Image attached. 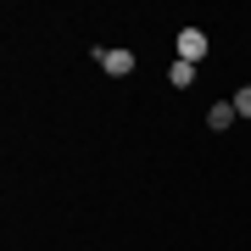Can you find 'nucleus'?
Returning a JSON list of instances; mask_svg holds the SVG:
<instances>
[{"instance_id":"obj_1","label":"nucleus","mask_w":251,"mask_h":251,"mask_svg":"<svg viewBox=\"0 0 251 251\" xmlns=\"http://www.w3.org/2000/svg\"><path fill=\"white\" fill-rule=\"evenodd\" d=\"M95 62L106 78H128L134 73V50H123V45H106V50H95Z\"/></svg>"},{"instance_id":"obj_2","label":"nucleus","mask_w":251,"mask_h":251,"mask_svg":"<svg viewBox=\"0 0 251 251\" xmlns=\"http://www.w3.org/2000/svg\"><path fill=\"white\" fill-rule=\"evenodd\" d=\"M173 45H179V62H201V56H206V34H201V28H179Z\"/></svg>"},{"instance_id":"obj_3","label":"nucleus","mask_w":251,"mask_h":251,"mask_svg":"<svg viewBox=\"0 0 251 251\" xmlns=\"http://www.w3.org/2000/svg\"><path fill=\"white\" fill-rule=\"evenodd\" d=\"M234 117H240V112H234V100H218V106L206 112V128H212V134H224V128L234 123Z\"/></svg>"},{"instance_id":"obj_4","label":"nucleus","mask_w":251,"mask_h":251,"mask_svg":"<svg viewBox=\"0 0 251 251\" xmlns=\"http://www.w3.org/2000/svg\"><path fill=\"white\" fill-rule=\"evenodd\" d=\"M168 84H173V90H190V84H196V62H173L168 67Z\"/></svg>"},{"instance_id":"obj_5","label":"nucleus","mask_w":251,"mask_h":251,"mask_svg":"<svg viewBox=\"0 0 251 251\" xmlns=\"http://www.w3.org/2000/svg\"><path fill=\"white\" fill-rule=\"evenodd\" d=\"M234 112H240V117H251V84H246V90H234Z\"/></svg>"}]
</instances>
